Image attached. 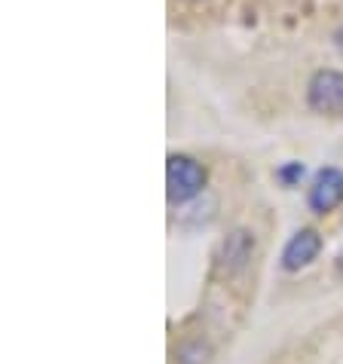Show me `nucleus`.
Listing matches in <instances>:
<instances>
[{"label": "nucleus", "mask_w": 343, "mask_h": 364, "mask_svg": "<svg viewBox=\"0 0 343 364\" xmlns=\"http://www.w3.org/2000/svg\"><path fill=\"white\" fill-rule=\"evenodd\" d=\"M206 187V168L190 156H169L166 166V196L172 205H184Z\"/></svg>", "instance_id": "f257e3e1"}, {"label": "nucleus", "mask_w": 343, "mask_h": 364, "mask_svg": "<svg viewBox=\"0 0 343 364\" xmlns=\"http://www.w3.org/2000/svg\"><path fill=\"white\" fill-rule=\"evenodd\" d=\"M307 101L316 114L340 117L343 114V74H337V70H319V74H312Z\"/></svg>", "instance_id": "f03ea898"}, {"label": "nucleus", "mask_w": 343, "mask_h": 364, "mask_svg": "<svg viewBox=\"0 0 343 364\" xmlns=\"http://www.w3.org/2000/svg\"><path fill=\"white\" fill-rule=\"evenodd\" d=\"M310 208L316 215H328L334 211L340 202H343V171L340 168H319L316 178H312V187H310Z\"/></svg>", "instance_id": "7ed1b4c3"}, {"label": "nucleus", "mask_w": 343, "mask_h": 364, "mask_svg": "<svg viewBox=\"0 0 343 364\" xmlns=\"http://www.w3.org/2000/svg\"><path fill=\"white\" fill-rule=\"evenodd\" d=\"M319 251H322V236L319 232L316 230H297L295 236L288 239L285 251H282V269H288V272L304 269L319 257Z\"/></svg>", "instance_id": "20e7f679"}, {"label": "nucleus", "mask_w": 343, "mask_h": 364, "mask_svg": "<svg viewBox=\"0 0 343 364\" xmlns=\"http://www.w3.org/2000/svg\"><path fill=\"white\" fill-rule=\"evenodd\" d=\"M248 251H251L248 232H233V236L224 242V264H227V269H236V267L246 264Z\"/></svg>", "instance_id": "39448f33"}, {"label": "nucleus", "mask_w": 343, "mask_h": 364, "mask_svg": "<svg viewBox=\"0 0 343 364\" xmlns=\"http://www.w3.org/2000/svg\"><path fill=\"white\" fill-rule=\"evenodd\" d=\"M300 175H304V166H300V163H288V166H282V168L276 171V178H279L285 187H295L297 181H300Z\"/></svg>", "instance_id": "423d86ee"}]
</instances>
